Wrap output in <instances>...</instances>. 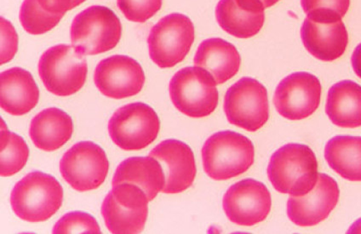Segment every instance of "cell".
I'll use <instances>...</instances> for the list:
<instances>
[{"instance_id":"obj_1","label":"cell","mask_w":361,"mask_h":234,"mask_svg":"<svg viewBox=\"0 0 361 234\" xmlns=\"http://www.w3.org/2000/svg\"><path fill=\"white\" fill-rule=\"evenodd\" d=\"M269 179L281 194L303 196L317 184L318 162L310 147L289 143L272 155L268 166Z\"/></svg>"},{"instance_id":"obj_2","label":"cell","mask_w":361,"mask_h":234,"mask_svg":"<svg viewBox=\"0 0 361 234\" xmlns=\"http://www.w3.org/2000/svg\"><path fill=\"white\" fill-rule=\"evenodd\" d=\"M255 149L251 140L235 131L213 134L202 149L204 171L216 180H226L244 174L252 167Z\"/></svg>"},{"instance_id":"obj_3","label":"cell","mask_w":361,"mask_h":234,"mask_svg":"<svg viewBox=\"0 0 361 234\" xmlns=\"http://www.w3.org/2000/svg\"><path fill=\"white\" fill-rule=\"evenodd\" d=\"M63 202V190L52 176L40 171L27 174L13 188L11 207L19 218L42 223L54 216Z\"/></svg>"},{"instance_id":"obj_4","label":"cell","mask_w":361,"mask_h":234,"mask_svg":"<svg viewBox=\"0 0 361 234\" xmlns=\"http://www.w3.org/2000/svg\"><path fill=\"white\" fill-rule=\"evenodd\" d=\"M71 35L72 45L80 54L99 55L117 47L122 25L120 18L109 8L93 6L75 16Z\"/></svg>"},{"instance_id":"obj_5","label":"cell","mask_w":361,"mask_h":234,"mask_svg":"<svg viewBox=\"0 0 361 234\" xmlns=\"http://www.w3.org/2000/svg\"><path fill=\"white\" fill-rule=\"evenodd\" d=\"M39 73L48 92L57 97L72 96L85 84L87 61L73 45L57 44L41 56Z\"/></svg>"},{"instance_id":"obj_6","label":"cell","mask_w":361,"mask_h":234,"mask_svg":"<svg viewBox=\"0 0 361 234\" xmlns=\"http://www.w3.org/2000/svg\"><path fill=\"white\" fill-rule=\"evenodd\" d=\"M216 85L214 78L206 69L184 68L170 82L171 99L176 108L188 117H207L219 105Z\"/></svg>"},{"instance_id":"obj_7","label":"cell","mask_w":361,"mask_h":234,"mask_svg":"<svg viewBox=\"0 0 361 234\" xmlns=\"http://www.w3.org/2000/svg\"><path fill=\"white\" fill-rule=\"evenodd\" d=\"M195 37V26L190 18L180 13L168 15L149 32L150 58L159 68H173L185 59Z\"/></svg>"},{"instance_id":"obj_8","label":"cell","mask_w":361,"mask_h":234,"mask_svg":"<svg viewBox=\"0 0 361 234\" xmlns=\"http://www.w3.org/2000/svg\"><path fill=\"white\" fill-rule=\"evenodd\" d=\"M161 130L158 114L142 102L127 104L118 109L109 122L113 142L126 151L146 149L157 138Z\"/></svg>"},{"instance_id":"obj_9","label":"cell","mask_w":361,"mask_h":234,"mask_svg":"<svg viewBox=\"0 0 361 234\" xmlns=\"http://www.w3.org/2000/svg\"><path fill=\"white\" fill-rule=\"evenodd\" d=\"M149 202L145 192L134 184L122 183L113 187L102 205V215L109 232H142L149 215Z\"/></svg>"},{"instance_id":"obj_10","label":"cell","mask_w":361,"mask_h":234,"mask_svg":"<svg viewBox=\"0 0 361 234\" xmlns=\"http://www.w3.org/2000/svg\"><path fill=\"white\" fill-rule=\"evenodd\" d=\"M224 112L231 124L255 133L269 118L268 92L252 78H242L227 90Z\"/></svg>"},{"instance_id":"obj_11","label":"cell","mask_w":361,"mask_h":234,"mask_svg":"<svg viewBox=\"0 0 361 234\" xmlns=\"http://www.w3.org/2000/svg\"><path fill=\"white\" fill-rule=\"evenodd\" d=\"M109 161L104 149L92 142H80L66 152L60 162L63 179L79 192L97 190L108 176Z\"/></svg>"},{"instance_id":"obj_12","label":"cell","mask_w":361,"mask_h":234,"mask_svg":"<svg viewBox=\"0 0 361 234\" xmlns=\"http://www.w3.org/2000/svg\"><path fill=\"white\" fill-rule=\"evenodd\" d=\"M322 85L317 77L306 72L294 73L283 79L274 92L277 112L289 121H302L318 109Z\"/></svg>"},{"instance_id":"obj_13","label":"cell","mask_w":361,"mask_h":234,"mask_svg":"<svg viewBox=\"0 0 361 234\" xmlns=\"http://www.w3.org/2000/svg\"><path fill=\"white\" fill-rule=\"evenodd\" d=\"M223 204L229 221L236 225L251 227L266 220L272 207V199L264 183L245 179L228 188Z\"/></svg>"},{"instance_id":"obj_14","label":"cell","mask_w":361,"mask_h":234,"mask_svg":"<svg viewBox=\"0 0 361 234\" xmlns=\"http://www.w3.org/2000/svg\"><path fill=\"white\" fill-rule=\"evenodd\" d=\"M94 81L105 97L121 100L142 92L145 75L137 61L130 56L116 55L98 63Z\"/></svg>"},{"instance_id":"obj_15","label":"cell","mask_w":361,"mask_h":234,"mask_svg":"<svg viewBox=\"0 0 361 234\" xmlns=\"http://www.w3.org/2000/svg\"><path fill=\"white\" fill-rule=\"evenodd\" d=\"M338 183L326 174H319L317 184L309 194L290 196L287 201V216L294 224L312 227L325 221L338 203Z\"/></svg>"},{"instance_id":"obj_16","label":"cell","mask_w":361,"mask_h":234,"mask_svg":"<svg viewBox=\"0 0 361 234\" xmlns=\"http://www.w3.org/2000/svg\"><path fill=\"white\" fill-rule=\"evenodd\" d=\"M149 156L161 164L166 184L163 192L180 194L194 183L197 169L191 147L178 140H166L150 152Z\"/></svg>"},{"instance_id":"obj_17","label":"cell","mask_w":361,"mask_h":234,"mask_svg":"<svg viewBox=\"0 0 361 234\" xmlns=\"http://www.w3.org/2000/svg\"><path fill=\"white\" fill-rule=\"evenodd\" d=\"M264 10L260 0H220L216 8V18L228 34L249 39L264 27Z\"/></svg>"},{"instance_id":"obj_18","label":"cell","mask_w":361,"mask_h":234,"mask_svg":"<svg viewBox=\"0 0 361 234\" xmlns=\"http://www.w3.org/2000/svg\"><path fill=\"white\" fill-rule=\"evenodd\" d=\"M301 38L307 51L323 61L340 58L348 44V31L343 20L325 23L307 18L301 28Z\"/></svg>"},{"instance_id":"obj_19","label":"cell","mask_w":361,"mask_h":234,"mask_svg":"<svg viewBox=\"0 0 361 234\" xmlns=\"http://www.w3.org/2000/svg\"><path fill=\"white\" fill-rule=\"evenodd\" d=\"M0 86V105L9 114L23 116L38 104V85L25 69L12 68L1 73Z\"/></svg>"},{"instance_id":"obj_20","label":"cell","mask_w":361,"mask_h":234,"mask_svg":"<svg viewBox=\"0 0 361 234\" xmlns=\"http://www.w3.org/2000/svg\"><path fill=\"white\" fill-rule=\"evenodd\" d=\"M194 63L195 67L210 73L217 85H221L239 72L241 57L235 45L223 39L212 38L200 44Z\"/></svg>"},{"instance_id":"obj_21","label":"cell","mask_w":361,"mask_h":234,"mask_svg":"<svg viewBox=\"0 0 361 234\" xmlns=\"http://www.w3.org/2000/svg\"><path fill=\"white\" fill-rule=\"evenodd\" d=\"M122 183L134 184L154 200L165 187L166 178L161 164L151 157H133L123 161L114 173L113 187Z\"/></svg>"},{"instance_id":"obj_22","label":"cell","mask_w":361,"mask_h":234,"mask_svg":"<svg viewBox=\"0 0 361 234\" xmlns=\"http://www.w3.org/2000/svg\"><path fill=\"white\" fill-rule=\"evenodd\" d=\"M73 133L72 118L56 108L41 111L32 118L30 129L32 142L45 152L61 149L71 139Z\"/></svg>"},{"instance_id":"obj_23","label":"cell","mask_w":361,"mask_h":234,"mask_svg":"<svg viewBox=\"0 0 361 234\" xmlns=\"http://www.w3.org/2000/svg\"><path fill=\"white\" fill-rule=\"evenodd\" d=\"M326 113L330 121L342 128L361 126V86L343 80L332 85L328 92Z\"/></svg>"},{"instance_id":"obj_24","label":"cell","mask_w":361,"mask_h":234,"mask_svg":"<svg viewBox=\"0 0 361 234\" xmlns=\"http://www.w3.org/2000/svg\"><path fill=\"white\" fill-rule=\"evenodd\" d=\"M325 158L331 169L342 178L361 182V137L336 135L326 143Z\"/></svg>"},{"instance_id":"obj_25","label":"cell","mask_w":361,"mask_h":234,"mask_svg":"<svg viewBox=\"0 0 361 234\" xmlns=\"http://www.w3.org/2000/svg\"><path fill=\"white\" fill-rule=\"evenodd\" d=\"M30 149L23 137L11 133L3 121L1 129V151H0V175L9 178L26 166Z\"/></svg>"},{"instance_id":"obj_26","label":"cell","mask_w":361,"mask_h":234,"mask_svg":"<svg viewBox=\"0 0 361 234\" xmlns=\"http://www.w3.org/2000/svg\"><path fill=\"white\" fill-rule=\"evenodd\" d=\"M64 14L51 13L37 0H24L20 11V22L24 30L32 35L47 34L57 26Z\"/></svg>"},{"instance_id":"obj_27","label":"cell","mask_w":361,"mask_h":234,"mask_svg":"<svg viewBox=\"0 0 361 234\" xmlns=\"http://www.w3.org/2000/svg\"><path fill=\"white\" fill-rule=\"evenodd\" d=\"M307 18L318 22L342 20L350 6V0H301Z\"/></svg>"},{"instance_id":"obj_28","label":"cell","mask_w":361,"mask_h":234,"mask_svg":"<svg viewBox=\"0 0 361 234\" xmlns=\"http://www.w3.org/2000/svg\"><path fill=\"white\" fill-rule=\"evenodd\" d=\"M101 233L97 220L88 213L82 211L68 213L57 221L52 231L54 234Z\"/></svg>"},{"instance_id":"obj_29","label":"cell","mask_w":361,"mask_h":234,"mask_svg":"<svg viewBox=\"0 0 361 234\" xmlns=\"http://www.w3.org/2000/svg\"><path fill=\"white\" fill-rule=\"evenodd\" d=\"M163 0H117L118 9L130 22L143 23L161 11Z\"/></svg>"},{"instance_id":"obj_30","label":"cell","mask_w":361,"mask_h":234,"mask_svg":"<svg viewBox=\"0 0 361 234\" xmlns=\"http://www.w3.org/2000/svg\"><path fill=\"white\" fill-rule=\"evenodd\" d=\"M1 64L9 63L18 50V36L9 20L1 18Z\"/></svg>"},{"instance_id":"obj_31","label":"cell","mask_w":361,"mask_h":234,"mask_svg":"<svg viewBox=\"0 0 361 234\" xmlns=\"http://www.w3.org/2000/svg\"><path fill=\"white\" fill-rule=\"evenodd\" d=\"M43 9L54 14H64L83 4L85 0H37Z\"/></svg>"},{"instance_id":"obj_32","label":"cell","mask_w":361,"mask_h":234,"mask_svg":"<svg viewBox=\"0 0 361 234\" xmlns=\"http://www.w3.org/2000/svg\"><path fill=\"white\" fill-rule=\"evenodd\" d=\"M351 63L356 75L361 79V43L357 45L351 57Z\"/></svg>"},{"instance_id":"obj_33","label":"cell","mask_w":361,"mask_h":234,"mask_svg":"<svg viewBox=\"0 0 361 234\" xmlns=\"http://www.w3.org/2000/svg\"><path fill=\"white\" fill-rule=\"evenodd\" d=\"M348 233H361V219L353 224L352 227L348 229Z\"/></svg>"},{"instance_id":"obj_34","label":"cell","mask_w":361,"mask_h":234,"mask_svg":"<svg viewBox=\"0 0 361 234\" xmlns=\"http://www.w3.org/2000/svg\"><path fill=\"white\" fill-rule=\"evenodd\" d=\"M260 1L262 3V5H264L265 9L266 8L272 7L273 6L276 5L280 0H260Z\"/></svg>"}]
</instances>
